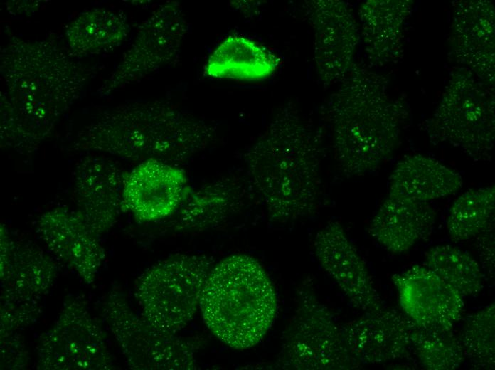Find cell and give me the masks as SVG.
I'll return each mask as SVG.
<instances>
[{
  "label": "cell",
  "mask_w": 495,
  "mask_h": 370,
  "mask_svg": "<svg viewBox=\"0 0 495 370\" xmlns=\"http://www.w3.org/2000/svg\"><path fill=\"white\" fill-rule=\"evenodd\" d=\"M277 297L267 273L252 257L238 254L213 265L199 302L203 319L222 342L236 349L259 343L272 326Z\"/></svg>",
  "instance_id": "cell-5"
},
{
  "label": "cell",
  "mask_w": 495,
  "mask_h": 370,
  "mask_svg": "<svg viewBox=\"0 0 495 370\" xmlns=\"http://www.w3.org/2000/svg\"><path fill=\"white\" fill-rule=\"evenodd\" d=\"M307 14L314 31V53L321 81L331 85L350 72L360 41L358 23L346 3L314 0L307 4Z\"/></svg>",
  "instance_id": "cell-11"
},
{
  "label": "cell",
  "mask_w": 495,
  "mask_h": 370,
  "mask_svg": "<svg viewBox=\"0 0 495 370\" xmlns=\"http://www.w3.org/2000/svg\"><path fill=\"white\" fill-rule=\"evenodd\" d=\"M494 186L465 191L449 211L446 227L450 239L457 243L475 238L494 221Z\"/></svg>",
  "instance_id": "cell-27"
},
{
  "label": "cell",
  "mask_w": 495,
  "mask_h": 370,
  "mask_svg": "<svg viewBox=\"0 0 495 370\" xmlns=\"http://www.w3.org/2000/svg\"><path fill=\"white\" fill-rule=\"evenodd\" d=\"M459 339L465 359L475 369H494V303L483 307L466 319Z\"/></svg>",
  "instance_id": "cell-29"
},
{
  "label": "cell",
  "mask_w": 495,
  "mask_h": 370,
  "mask_svg": "<svg viewBox=\"0 0 495 370\" xmlns=\"http://www.w3.org/2000/svg\"><path fill=\"white\" fill-rule=\"evenodd\" d=\"M425 265L462 297L478 295L484 275L479 263L467 251L450 244L430 248L425 255Z\"/></svg>",
  "instance_id": "cell-26"
},
{
  "label": "cell",
  "mask_w": 495,
  "mask_h": 370,
  "mask_svg": "<svg viewBox=\"0 0 495 370\" xmlns=\"http://www.w3.org/2000/svg\"><path fill=\"white\" fill-rule=\"evenodd\" d=\"M125 175L111 159L93 154L80 159L73 174L76 212L97 236L116 223L122 210Z\"/></svg>",
  "instance_id": "cell-14"
},
{
  "label": "cell",
  "mask_w": 495,
  "mask_h": 370,
  "mask_svg": "<svg viewBox=\"0 0 495 370\" xmlns=\"http://www.w3.org/2000/svg\"><path fill=\"white\" fill-rule=\"evenodd\" d=\"M40 300L1 290V333H11L31 324L41 312Z\"/></svg>",
  "instance_id": "cell-30"
},
{
  "label": "cell",
  "mask_w": 495,
  "mask_h": 370,
  "mask_svg": "<svg viewBox=\"0 0 495 370\" xmlns=\"http://www.w3.org/2000/svg\"><path fill=\"white\" fill-rule=\"evenodd\" d=\"M4 147L33 152L79 99L90 70L55 41L10 38L0 52Z\"/></svg>",
  "instance_id": "cell-1"
},
{
  "label": "cell",
  "mask_w": 495,
  "mask_h": 370,
  "mask_svg": "<svg viewBox=\"0 0 495 370\" xmlns=\"http://www.w3.org/2000/svg\"><path fill=\"white\" fill-rule=\"evenodd\" d=\"M37 367L42 370H105L113 367L105 334L85 302L73 300L40 337Z\"/></svg>",
  "instance_id": "cell-10"
},
{
  "label": "cell",
  "mask_w": 495,
  "mask_h": 370,
  "mask_svg": "<svg viewBox=\"0 0 495 370\" xmlns=\"http://www.w3.org/2000/svg\"><path fill=\"white\" fill-rule=\"evenodd\" d=\"M213 264L206 255H182L149 268L135 286L141 314L160 331L176 334L191 321L199 307Z\"/></svg>",
  "instance_id": "cell-7"
},
{
  "label": "cell",
  "mask_w": 495,
  "mask_h": 370,
  "mask_svg": "<svg viewBox=\"0 0 495 370\" xmlns=\"http://www.w3.org/2000/svg\"><path fill=\"white\" fill-rule=\"evenodd\" d=\"M477 237V249L480 267L485 279L494 278V221L481 232Z\"/></svg>",
  "instance_id": "cell-32"
},
{
  "label": "cell",
  "mask_w": 495,
  "mask_h": 370,
  "mask_svg": "<svg viewBox=\"0 0 495 370\" xmlns=\"http://www.w3.org/2000/svg\"><path fill=\"white\" fill-rule=\"evenodd\" d=\"M250 179L270 218L286 223L312 214L320 191L316 135L292 108L275 117L247 156Z\"/></svg>",
  "instance_id": "cell-3"
},
{
  "label": "cell",
  "mask_w": 495,
  "mask_h": 370,
  "mask_svg": "<svg viewBox=\"0 0 495 370\" xmlns=\"http://www.w3.org/2000/svg\"><path fill=\"white\" fill-rule=\"evenodd\" d=\"M186 186L181 169L158 159L144 160L125 175L122 209L141 221L161 219L181 206Z\"/></svg>",
  "instance_id": "cell-17"
},
{
  "label": "cell",
  "mask_w": 495,
  "mask_h": 370,
  "mask_svg": "<svg viewBox=\"0 0 495 370\" xmlns=\"http://www.w3.org/2000/svg\"><path fill=\"white\" fill-rule=\"evenodd\" d=\"M314 249L319 263L348 298L365 312L383 308L366 265L338 221H330L316 235Z\"/></svg>",
  "instance_id": "cell-15"
},
{
  "label": "cell",
  "mask_w": 495,
  "mask_h": 370,
  "mask_svg": "<svg viewBox=\"0 0 495 370\" xmlns=\"http://www.w3.org/2000/svg\"><path fill=\"white\" fill-rule=\"evenodd\" d=\"M129 32L122 13L105 9L84 11L66 27L65 39L71 52L78 55L97 54L120 45Z\"/></svg>",
  "instance_id": "cell-25"
},
{
  "label": "cell",
  "mask_w": 495,
  "mask_h": 370,
  "mask_svg": "<svg viewBox=\"0 0 495 370\" xmlns=\"http://www.w3.org/2000/svg\"><path fill=\"white\" fill-rule=\"evenodd\" d=\"M327 116L335 159L353 177L376 171L393 156L408 111L390 95L383 76L353 65L330 97Z\"/></svg>",
  "instance_id": "cell-2"
},
{
  "label": "cell",
  "mask_w": 495,
  "mask_h": 370,
  "mask_svg": "<svg viewBox=\"0 0 495 370\" xmlns=\"http://www.w3.org/2000/svg\"><path fill=\"white\" fill-rule=\"evenodd\" d=\"M211 133L196 120L159 102H139L105 111L80 130L76 150L142 162L182 159L206 144Z\"/></svg>",
  "instance_id": "cell-4"
},
{
  "label": "cell",
  "mask_w": 495,
  "mask_h": 370,
  "mask_svg": "<svg viewBox=\"0 0 495 370\" xmlns=\"http://www.w3.org/2000/svg\"><path fill=\"white\" fill-rule=\"evenodd\" d=\"M417 326L403 312L382 308L341 324L348 350L358 367L407 356Z\"/></svg>",
  "instance_id": "cell-16"
},
{
  "label": "cell",
  "mask_w": 495,
  "mask_h": 370,
  "mask_svg": "<svg viewBox=\"0 0 495 370\" xmlns=\"http://www.w3.org/2000/svg\"><path fill=\"white\" fill-rule=\"evenodd\" d=\"M463 185L461 175L432 157L407 156L398 162L389 179V196L427 202L448 196Z\"/></svg>",
  "instance_id": "cell-23"
},
{
  "label": "cell",
  "mask_w": 495,
  "mask_h": 370,
  "mask_svg": "<svg viewBox=\"0 0 495 370\" xmlns=\"http://www.w3.org/2000/svg\"><path fill=\"white\" fill-rule=\"evenodd\" d=\"M0 232L1 290L41 299L56 276L55 263L38 247L11 238L4 226Z\"/></svg>",
  "instance_id": "cell-22"
},
{
  "label": "cell",
  "mask_w": 495,
  "mask_h": 370,
  "mask_svg": "<svg viewBox=\"0 0 495 370\" xmlns=\"http://www.w3.org/2000/svg\"><path fill=\"white\" fill-rule=\"evenodd\" d=\"M412 4L409 0H370L362 4L361 36L370 63L384 66L400 59Z\"/></svg>",
  "instance_id": "cell-21"
},
{
  "label": "cell",
  "mask_w": 495,
  "mask_h": 370,
  "mask_svg": "<svg viewBox=\"0 0 495 370\" xmlns=\"http://www.w3.org/2000/svg\"><path fill=\"white\" fill-rule=\"evenodd\" d=\"M411 347L422 366L429 370L456 369L465 359L460 339L452 329L431 330L417 326Z\"/></svg>",
  "instance_id": "cell-28"
},
{
  "label": "cell",
  "mask_w": 495,
  "mask_h": 370,
  "mask_svg": "<svg viewBox=\"0 0 495 370\" xmlns=\"http://www.w3.org/2000/svg\"><path fill=\"white\" fill-rule=\"evenodd\" d=\"M280 367L349 369L358 367L344 342L340 325L318 300L308 280L297 294V307L285 332Z\"/></svg>",
  "instance_id": "cell-8"
},
{
  "label": "cell",
  "mask_w": 495,
  "mask_h": 370,
  "mask_svg": "<svg viewBox=\"0 0 495 370\" xmlns=\"http://www.w3.org/2000/svg\"><path fill=\"white\" fill-rule=\"evenodd\" d=\"M280 62L275 54L255 41L230 35L208 58L205 74L215 78L261 80L272 75Z\"/></svg>",
  "instance_id": "cell-24"
},
{
  "label": "cell",
  "mask_w": 495,
  "mask_h": 370,
  "mask_svg": "<svg viewBox=\"0 0 495 370\" xmlns=\"http://www.w3.org/2000/svg\"><path fill=\"white\" fill-rule=\"evenodd\" d=\"M102 315L132 369L195 368L194 350L190 344L154 327L142 315L134 313L118 292L107 295Z\"/></svg>",
  "instance_id": "cell-9"
},
{
  "label": "cell",
  "mask_w": 495,
  "mask_h": 370,
  "mask_svg": "<svg viewBox=\"0 0 495 370\" xmlns=\"http://www.w3.org/2000/svg\"><path fill=\"white\" fill-rule=\"evenodd\" d=\"M27 351L16 332L1 333V366L20 369L26 365Z\"/></svg>",
  "instance_id": "cell-31"
},
{
  "label": "cell",
  "mask_w": 495,
  "mask_h": 370,
  "mask_svg": "<svg viewBox=\"0 0 495 370\" xmlns=\"http://www.w3.org/2000/svg\"><path fill=\"white\" fill-rule=\"evenodd\" d=\"M452 55L464 68L494 84V7L489 1L456 4L450 31Z\"/></svg>",
  "instance_id": "cell-19"
},
{
  "label": "cell",
  "mask_w": 495,
  "mask_h": 370,
  "mask_svg": "<svg viewBox=\"0 0 495 370\" xmlns=\"http://www.w3.org/2000/svg\"><path fill=\"white\" fill-rule=\"evenodd\" d=\"M435 221L436 213L430 203L388 195L368 232L385 250L400 254L430 236Z\"/></svg>",
  "instance_id": "cell-20"
},
{
  "label": "cell",
  "mask_w": 495,
  "mask_h": 370,
  "mask_svg": "<svg viewBox=\"0 0 495 370\" xmlns=\"http://www.w3.org/2000/svg\"><path fill=\"white\" fill-rule=\"evenodd\" d=\"M494 85L459 68L424 130L431 142L451 145L474 162L491 159L495 136Z\"/></svg>",
  "instance_id": "cell-6"
},
{
  "label": "cell",
  "mask_w": 495,
  "mask_h": 370,
  "mask_svg": "<svg viewBox=\"0 0 495 370\" xmlns=\"http://www.w3.org/2000/svg\"><path fill=\"white\" fill-rule=\"evenodd\" d=\"M172 5L163 6L140 27L131 47L117 68L99 89L108 95L169 62L179 47L183 21Z\"/></svg>",
  "instance_id": "cell-13"
},
{
  "label": "cell",
  "mask_w": 495,
  "mask_h": 370,
  "mask_svg": "<svg viewBox=\"0 0 495 370\" xmlns=\"http://www.w3.org/2000/svg\"><path fill=\"white\" fill-rule=\"evenodd\" d=\"M403 312L418 327L452 330L464 313L463 298L426 265L394 274Z\"/></svg>",
  "instance_id": "cell-12"
},
{
  "label": "cell",
  "mask_w": 495,
  "mask_h": 370,
  "mask_svg": "<svg viewBox=\"0 0 495 370\" xmlns=\"http://www.w3.org/2000/svg\"><path fill=\"white\" fill-rule=\"evenodd\" d=\"M37 233L49 251L87 284L95 280L105 250L75 211L58 207L39 218Z\"/></svg>",
  "instance_id": "cell-18"
}]
</instances>
